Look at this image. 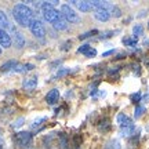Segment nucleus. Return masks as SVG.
<instances>
[{
	"label": "nucleus",
	"mask_w": 149,
	"mask_h": 149,
	"mask_svg": "<svg viewBox=\"0 0 149 149\" xmlns=\"http://www.w3.org/2000/svg\"><path fill=\"white\" fill-rule=\"evenodd\" d=\"M115 33H119V31H107V32H104L100 35V39L101 40H105V39H108V37H112V36H115Z\"/></svg>",
	"instance_id": "bb28decb"
},
{
	"label": "nucleus",
	"mask_w": 149,
	"mask_h": 149,
	"mask_svg": "<svg viewBox=\"0 0 149 149\" xmlns=\"http://www.w3.org/2000/svg\"><path fill=\"white\" fill-rule=\"evenodd\" d=\"M94 18H95L97 21L100 22H108L111 19V11L109 10H105V8H95L94 10Z\"/></svg>",
	"instance_id": "6e6552de"
},
{
	"label": "nucleus",
	"mask_w": 149,
	"mask_h": 149,
	"mask_svg": "<svg viewBox=\"0 0 149 149\" xmlns=\"http://www.w3.org/2000/svg\"><path fill=\"white\" fill-rule=\"evenodd\" d=\"M61 15L64 17L65 19L68 21V24H74V25H79L81 22L80 15L74 11V8L69 4H62L61 6Z\"/></svg>",
	"instance_id": "f03ea898"
},
{
	"label": "nucleus",
	"mask_w": 149,
	"mask_h": 149,
	"mask_svg": "<svg viewBox=\"0 0 149 149\" xmlns=\"http://www.w3.org/2000/svg\"><path fill=\"white\" fill-rule=\"evenodd\" d=\"M69 73H72V70L69 68H64V66H61L55 74V79H61V77H65V76H68Z\"/></svg>",
	"instance_id": "4be33fe9"
},
{
	"label": "nucleus",
	"mask_w": 149,
	"mask_h": 149,
	"mask_svg": "<svg viewBox=\"0 0 149 149\" xmlns=\"http://www.w3.org/2000/svg\"><path fill=\"white\" fill-rule=\"evenodd\" d=\"M0 29L1 31H7L8 33H13L14 31H15V28H14V25L10 22V19H8V17H7V14H6L3 10H0Z\"/></svg>",
	"instance_id": "423d86ee"
},
{
	"label": "nucleus",
	"mask_w": 149,
	"mask_h": 149,
	"mask_svg": "<svg viewBox=\"0 0 149 149\" xmlns=\"http://www.w3.org/2000/svg\"><path fill=\"white\" fill-rule=\"evenodd\" d=\"M18 65L15 59H10V61H7L6 64H3L0 66V70L1 72H13V70L15 69V66Z\"/></svg>",
	"instance_id": "dca6fc26"
},
{
	"label": "nucleus",
	"mask_w": 149,
	"mask_h": 149,
	"mask_svg": "<svg viewBox=\"0 0 149 149\" xmlns=\"http://www.w3.org/2000/svg\"><path fill=\"white\" fill-rule=\"evenodd\" d=\"M145 43H146V44H148V46H149V40H148V42H145Z\"/></svg>",
	"instance_id": "f704fd0d"
},
{
	"label": "nucleus",
	"mask_w": 149,
	"mask_h": 149,
	"mask_svg": "<svg viewBox=\"0 0 149 149\" xmlns=\"http://www.w3.org/2000/svg\"><path fill=\"white\" fill-rule=\"evenodd\" d=\"M130 101L133 102V104H135V105H139V102L142 101V94L141 93H133L131 95H130Z\"/></svg>",
	"instance_id": "b1692460"
},
{
	"label": "nucleus",
	"mask_w": 149,
	"mask_h": 149,
	"mask_svg": "<svg viewBox=\"0 0 149 149\" xmlns=\"http://www.w3.org/2000/svg\"><path fill=\"white\" fill-rule=\"evenodd\" d=\"M59 91L58 88H53V90H50L47 93V95H46V102H47L48 105H55L57 102L59 101Z\"/></svg>",
	"instance_id": "4468645a"
},
{
	"label": "nucleus",
	"mask_w": 149,
	"mask_h": 149,
	"mask_svg": "<svg viewBox=\"0 0 149 149\" xmlns=\"http://www.w3.org/2000/svg\"><path fill=\"white\" fill-rule=\"evenodd\" d=\"M24 122H25V119H24V117H19V119H17V120H15V123L13 124V127H14V128L21 127L22 124H24Z\"/></svg>",
	"instance_id": "c85d7f7f"
},
{
	"label": "nucleus",
	"mask_w": 149,
	"mask_h": 149,
	"mask_svg": "<svg viewBox=\"0 0 149 149\" xmlns=\"http://www.w3.org/2000/svg\"><path fill=\"white\" fill-rule=\"evenodd\" d=\"M116 122L117 124H119V127L123 128V127H128V126H133L134 122L131 117H128L126 113H123V112H120V113H117L116 116Z\"/></svg>",
	"instance_id": "9b49d317"
},
{
	"label": "nucleus",
	"mask_w": 149,
	"mask_h": 149,
	"mask_svg": "<svg viewBox=\"0 0 149 149\" xmlns=\"http://www.w3.org/2000/svg\"><path fill=\"white\" fill-rule=\"evenodd\" d=\"M145 112H146V108H145L144 105H137V107H135V111H134V117H135V119H139Z\"/></svg>",
	"instance_id": "393cba45"
},
{
	"label": "nucleus",
	"mask_w": 149,
	"mask_h": 149,
	"mask_svg": "<svg viewBox=\"0 0 149 149\" xmlns=\"http://www.w3.org/2000/svg\"><path fill=\"white\" fill-rule=\"evenodd\" d=\"M53 28L55 31H61V32H62V31H68V29H69V24H68V21L65 19L64 17H61L58 21L53 24Z\"/></svg>",
	"instance_id": "2eb2a0df"
},
{
	"label": "nucleus",
	"mask_w": 149,
	"mask_h": 149,
	"mask_svg": "<svg viewBox=\"0 0 149 149\" xmlns=\"http://www.w3.org/2000/svg\"><path fill=\"white\" fill-rule=\"evenodd\" d=\"M142 100H144L145 102H149V94H146V95L142 97Z\"/></svg>",
	"instance_id": "473e14b6"
},
{
	"label": "nucleus",
	"mask_w": 149,
	"mask_h": 149,
	"mask_svg": "<svg viewBox=\"0 0 149 149\" xmlns=\"http://www.w3.org/2000/svg\"><path fill=\"white\" fill-rule=\"evenodd\" d=\"M70 44H72V40H66V42H64L62 44H61V50L62 51H68L70 48Z\"/></svg>",
	"instance_id": "cd10ccee"
},
{
	"label": "nucleus",
	"mask_w": 149,
	"mask_h": 149,
	"mask_svg": "<svg viewBox=\"0 0 149 149\" xmlns=\"http://www.w3.org/2000/svg\"><path fill=\"white\" fill-rule=\"evenodd\" d=\"M134 131H135V126H128V127H123L120 128V135L122 137H130V135H133Z\"/></svg>",
	"instance_id": "6ab92c4d"
},
{
	"label": "nucleus",
	"mask_w": 149,
	"mask_h": 149,
	"mask_svg": "<svg viewBox=\"0 0 149 149\" xmlns=\"http://www.w3.org/2000/svg\"><path fill=\"white\" fill-rule=\"evenodd\" d=\"M116 53V50H109V51H105V53L102 54V57H109V55H112V54Z\"/></svg>",
	"instance_id": "7c9ffc66"
},
{
	"label": "nucleus",
	"mask_w": 149,
	"mask_h": 149,
	"mask_svg": "<svg viewBox=\"0 0 149 149\" xmlns=\"http://www.w3.org/2000/svg\"><path fill=\"white\" fill-rule=\"evenodd\" d=\"M61 64H62V59H58V61H54V62H51V68H57V66H59Z\"/></svg>",
	"instance_id": "c756f323"
},
{
	"label": "nucleus",
	"mask_w": 149,
	"mask_h": 149,
	"mask_svg": "<svg viewBox=\"0 0 149 149\" xmlns=\"http://www.w3.org/2000/svg\"><path fill=\"white\" fill-rule=\"evenodd\" d=\"M122 43L124 46H127V47H135L138 44V39L134 36H127V37H123Z\"/></svg>",
	"instance_id": "a211bd4d"
},
{
	"label": "nucleus",
	"mask_w": 149,
	"mask_h": 149,
	"mask_svg": "<svg viewBox=\"0 0 149 149\" xmlns=\"http://www.w3.org/2000/svg\"><path fill=\"white\" fill-rule=\"evenodd\" d=\"M111 15L115 17V18H120L122 17V10H120V7H117V6H113L111 10Z\"/></svg>",
	"instance_id": "a878e982"
},
{
	"label": "nucleus",
	"mask_w": 149,
	"mask_h": 149,
	"mask_svg": "<svg viewBox=\"0 0 149 149\" xmlns=\"http://www.w3.org/2000/svg\"><path fill=\"white\" fill-rule=\"evenodd\" d=\"M77 53L83 54V55L87 57V58H94V57H97V50L94 47H91L88 43L81 44V46L79 47V50H77Z\"/></svg>",
	"instance_id": "9d476101"
},
{
	"label": "nucleus",
	"mask_w": 149,
	"mask_h": 149,
	"mask_svg": "<svg viewBox=\"0 0 149 149\" xmlns=\"http://www.w3.org/2000/svg\"><path fill=\"white\" fill-rule=\"evenodd\" d=\"M148 26H149V22H148Z\"/></svg>",
	"instance_id": "e433bc0d"
},
{
	"label": "nucleus",
	"mask_w": 149,
	"mask_h": 149,
	"mask_svg": "<svg viewBox=\"0 0 149 149\" xmlns=\"http://www.w3.org/2000/svg\"><path fill=\"white\" fill-rule=\"evenodd\" d=\"M22 87L25 91H33L36 90L37 87V76H31V77H26L22 83Z\"/></svg>",
	"instance_id": "ddd939ff"
},
{
	"label": "nucleus",
	"mask_w": 149,
	"mask_h": 149,
	"mask_svg": "<svg viewBox=\"0 0 149 149\" xmlns=\"http://www.w3.org/2000/svg\"><path fill=\"white\" fill-rule=\"evenodd\" d=\"M47 120V117L43 116V117H39V119H36V120H33V123H31V128L32 130H37L39 127H42V124L44 122Z\"/></svg>",
	"instance_id": "412c9836"
},
{
	"label": "nucleus",
	"mask_w": 149,
	"mask_h": 149,
	"mask_svg": "<svg viewBox=\"0 0 149 149\" xmlns=\"http://www.w3.org/2000/svg\"><path fill=\"white\" fill-rule=\"evenodd\" d=\"M13 46V39L11 35L7 31H1L0 29V47L1 48H10Z\"/></svg>",
	"instance_id": "f8f14e48"
},
{
	"label": "nucleus",
	"mask_w": 149,
	"mask_h": 149,
	"mask_svg": "<svg viewBox=\"0 0 149 149\" xmlns=\"http://www.w3.org/2000/svg\"><path fill=\"white\" fill-rule=\"evenodd\" d=\"M11 39H13V44L15 46V48H18V50H21V48L25 47V43H26V40H25V36L22 35L19 31H14V32L11 33Z\"/></svg>",
	"instance_id": "0eeeda50"
},
{
	"label": "nucleus",
	"mask_w": 149,
	"mask_h": 149,
	"mask_svg": "<svg viewBox=\"0 0 149 149\" xmlns=\"http://www.w3.org/2000/svg\"><path fill=\"white\" fill-rule=\"evenodd\" d=\"M100 33V31H97V29H91V31H88V32H84V33H81L79 36L80 40H84V39H90V37L93 36H95V35H98Z\"/></svg>",
	"instance_id": "5701e85b"
},
{
	"label": "nucleus",
	"mask_w": 149,
	"mask_h": 149,
	"mask_svg": "<svg viewBox=\"0 0 149 149\" xmlns=\"http://www.w3.org/2000/svg\"><path fill=\"white\" fill-rule=\"evenodd\" d=\"M142 35H144V26H142V24H137V25H134L133 26V36L138 39V37L142 36Z\"/></svg>",
	"instance_id": "aec40b11"
},
{
	"label": "nucleus",
	"mask_w": 149,
	"mask_h": 149,
	"mask_svg": "<svg viewBox=\"0 0 149 149\" xmlns=\"http://www.w3.org/2000/svg\"><path fill=\"white\" fill-rule=\"evenodd\" d=\"M104 149H122V144L117 138H112L105 144Z\"/></svg>",
	"instance_id": "f3484780"
},
{
	"label": "nucleus",
	"mask_w": 149,
	"mask_h": 149,
	"mask_svg": "<svg viewBox=\"0 0 149 149\" xmlns=\"http://www.w3.org/2000/svg\"><path fill=\"white\" fill-rule=\"evenodd\" d=\"M0 55H1V47H0Z\"/></svg>",
	"instance_id": "c9c22d12"
},
{
	"label": "nucleus",
	"mask_w": 149,
	"mask_h": 149,
	"mask_svg": "<svg viewBox=\"0 0 149 149\" xmlns=\"http://www.w3.org/2000/svg\"><path fill=\"white\" fill-rule=\"evenodd\" d=\"M13 17L19 26L29 28L31 22L35 19V10H32L25 3H17L13 7Z\"/></svg>",
	"instance_id": "f257e3e1"
},
{
	"label": "nucleus",
	"mask_w": 149,
	"mask_h": 149,
	"mask_svg": "<svg viewBox=\"0 0 149 149\" xmlns=\"http://www.w3.org/2000/svg\"><path fill=\"white\" fill-rule=\"evenodd\" d=\"M43 13V18H44V21L50 22L51 25H53L54 22H57L61 18V11H58L57 8H47V10L42 11Z\"/></svg>",
	"instance_id": "39448f33"
},
{
	"label": "nucleus",
	"mask_w": 149,
	"mask_h": 149,
	"mask_svg": "<svg viewBox=\"0 0 149 149\" xmlns=\"http://www.w3.org/2000/svg\"><path fill=\"white\" fill-rule=\"evenodd\" d=\"M0 149H4V145L1 144V142H0Z\"/></svg>",
	"instance_id": "72a5a7b5"
},
{
	"label": "nucleus",
	"mask_w": 149,
	"mask_h": 149,
	"mask_svg": "<svg viewBox=\"0 0 149 149\" xmlns=\"http://www.w3.org/2000/svg\"><path fill=\"white\" fill-rule=\"evenodd\" d=\"M69 6H73L76 7L79 11L81 13H90V11H94V7H93V3L91 1H70Z\"/></svg>",
	"instance_id": "1a4fd4ad"
},
{
	"label": "nucleus",
	"mask_w": 149,
	"mask_h": 149,
	"mask_svg": "<svg viewBox=\"0 0 149 149\" xmlns=\"http://www.w3.org/2000/svg\"><path fill=\"white\" fill-rule=\"evenodd\" d=\"M29 31H31V33H32L36 39H39V40H44V37L47 35V31H46V28H44V24H43L40 19H37V18H35V19L31 22Z\"/></svg>",
	"instance_id": "7ed1b4c3"
},
{
	"label": "nucleus",
	"mask_w": 149,
	"mask_h": 149,
	"mask_svg": "<svg viewBox=\"0 0 149 149\" xmlns=\"http://www.w3.org/2000/svg\"><path fill=\"white\" fill-rule=\"evenodd\" d=\"M32 138H33V134L29 133V131H18L15 134V137H14L17 145L19 148H28L31 145V142H32Z\"/></svg>",
	"instance_id": "20e7f679"
},
{
	"label": "nucleus",
	"mask_w": 149,
	"mask_h": 149,
	"mask_svg": "<svg viewBox=\"0 0 149 149\" xmlns=\"http://www.w3.org/2000/svg\"><path fill=\"white\" fill-rule=\"evenodd\" d=\"M145 15H146V10L141 11V13H139V14H138V17H139V18H141V17H145Z\"/></svg>",
	"instance_id": "2f4dec72"
}]
</instances>
